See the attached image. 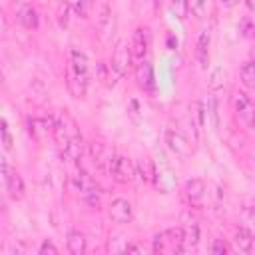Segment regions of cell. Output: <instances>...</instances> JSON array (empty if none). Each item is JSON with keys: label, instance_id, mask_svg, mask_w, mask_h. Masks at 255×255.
<instances>
[{"label": "cell", "instance_id": "1", "mask_svg": "<svg viewBox=\"0 0 255 255\" xmlns=\"http://www.w3.org/2000/svg\"><path fill=\"white\" fill-rule=\"evenodd\" d=\"M90 82V64L84 52L72 50L66 66V86L74 98H84Z\"/></svg>", "mask_w": 255, "mask_h": 255}, {"label": "cell", "instance_id": "2", "mask_svg": "<svg viewBox=\"0 0 255 255\" xmlns=\"http://www.w3.org/2000/svg\"><path fill=\"white\" fill-rule=\"evenodd\" d=\"M151 251H155V253H183V229H181V225L155 233Z\"/></svg>", "mask_w": 255, "mask_h": 255}, {"label": "cell", "instance_id": "3", "mask_svg": "<svg viewBox=\"0 0 255 255\" xmlns=\"http://www.w3.org/2000/svg\"><path fill=\"white\" fill-rule=\"evenodd\" d=\"M72 187L82 195V199L86 201V203H90V205H94V207H98L100 205V201H102V189H100V185L96 183V179L92 177V175H88L86 171H76L74 175H72Z\"/></svg>", "mask_w": 255, "mask_h": 255}, {"label": "cell", "instance_id": "4", "mask_svg": "<svg viewBox=\"0 0 255 255\" xmlns=\"http://www.w3.org/2000/svg\"><path fill=\"white\" fill-rule=\"evenodd\" d=\"M54 139L58 143V147L66 145L68 141H72L74 137H80V129L74 122V118L68 112H58L54 116Z\"/></svg>", "mask_w": 255, "mask_h": 255}, {"label": "cell", "instance_id": "5", "mask_svg": "<svg viewBox=\"0 0 255 255\" xmlns=\"http://www.w3.org/2000/svg\"><path fill=\"white\" fill-rule=\"evenodd\" d=\"M108 171L112 173V177L118 183H131L135 179V175H137L135 165L126 155H112V159L108 163Z\"/></svg>", "mask_w": 255, "mask_h": 255}, {"label": "cell", "instance_id": "6", "mask_svg": "<svg viewBox=\"0 0 255 255\" xmlns=\"http://www.w3.org/2000/svg\"><path fill=\"white\" fill-rule=\"evenodd\" d=\"M131 50H129V44L126 40H120L112 52V60H110V72L116 76V78H122L126 76L129 64H131Z\"/></svg>", "mask_w": 255, "mask_h": 255}, {"label": "cell", "instance_id": "7", "mask_svg": "<svg viewBox=\"0 0 255 255\" xmlns=\"http://www.w3.org/2000/svg\"><path fill=\"white\" fill-rule=\"evenodd\" d=\"M231 104H233V110L235 114L247 124V126H253L255 124V104L251 102V98L243 92H233V98H231Z\"/></svg>", "mask_w": 255, "mask_h": 255}, {"label": "cell", "instance_id": "8", "mask_svg": "<svg viewBox=\"0 0 255 255\" xmlns=\"http://www.w3.org/2000/svg\"><path fill=\"white\" fill-rule=\"evenodd\" d=\"M181 223H183L181 229H183V253H185V251L195 249L199 241V223L189 211L181 213Z\"/></svg>", "mask_w": 255, "mask_h": 255}, {"label": "cell", "instance_id": "9", "mask_svg": "<svg viewBox=\"0 0 255 255\" xmlns=\"http://www.w3.org/2000/svg\"><path fill=\"white\" fill-rule=\"evenodd\" d=\"M2 173H4V181H6V191H8V195H10L12 199H22V197H24V181H22L20 173L8 165L6 159H2Z\"/></svg>", "mask_w": 255, "mask_h": 255}, {"label": "cell", "instance_id": "10", "mask_svg": "<svg viewBox=\"0 0 255 255\" xmlns=\"http://www.w3.org/2000/svg\"><path fill=\"white\" fill-rule=\"evenodd\" d=\"M129 50H131V58L135 62H141L147 58L149 52V34L147 28H135L131 40H129Z\"/></svg>", "mask_w": 255, "mask_h": 255}, {"label": "cell", "instance_id": "11", "mask_svg": "<svg viewBox=\"0 0 255 255\" xmlns=\"http://www.w3.org/2000/svg\"><path fill=\"white\" fill-rule=\"evenodd\" d=\"M108 213H110V219H112L114 223H120V225L131 223V219H133V207H131V203H129L128 199H124V197L114 199V201L110 203Z\"/></svg>", "mask_w": 255, "mask_h": 255}, {"label": "cell", "instance_id": "12", "mask_svg": "<svg viewBox=\"0 0 255 255\" xmlns=\"http://www.w3.org/2000/svg\"><path fill=\"white\" fill-rule=\"evenodd\" d=\"M165 143H167V147H169L177 157H181V159H185V157L191 153V143H189V139H187L181 131H177V129H167V131H165Z\"/></svg>", "mask_w": 255, "mask_h": 255}, {"label": "cell", "instance_id": "13", "mask_svg": "<svg viewBox=\"0 0 255 255\" xmlns=\"http://www.w3.org/2000/svg\"><path fill=\"white\" fill-rule=\"evenodd\" d=\"M28 131L36 141L46 139L48 133H54V118H32L28 122Z\"/></svg>", "mask_w": 255, "mask_h": 255}, {"label": "cell", "instance_id": "14", "mask_svg": "<svg viewBox=\"0 0 255 255\" xmlns=\"http://www.w3.org/2000/svg\"><path fill=\"white\" fill-rule=\"evenodd\" d=\"M135 80H137V86L141 90H145V92H149L153 88V66L147 60L137 62V66H135Z\"/></svg>", "mask_w": 255, "mask_h": 255}, {"label": "cell", "instance_id": "15", "mask_svg": "<svg viewBox=\"0 0 255 255\" xmlns=\"http://www.w3.org/2000/svg\"><path fill=\"white\" fill-rule=\"evenodd\" d=\"M183 193L187 197V201L191 205H199L203 195H205V183L203 179H187L185 181V187H183Z\"/></svg>", "mask_w": 255, "mask_h": 255}, {"label": "cell", "instance_id": "16", "mask_svg": "<svg viewBox=\"0 0 255 255\" xmlns=\"http://www.w3.org/2000/svg\"><path fill=\"white\" fill-rule=\"evenodd\" d=\"M18 22H20L26 30H36V28H38V22H40L36 8H34L32 4L20 6V10H18Z\"/></svg>", "mask_w": 255, "mask_h": 255}, {"label": "cell", "instance_id": "17", "mask_svg": "<svg viewBox=\"0 0 255 255\" xmlns=\"http://www.w3.org/2000/svg\"><path fill=\"white\" fill-rule=\"evenodd\" d=\"M60 153H62V157L68 159V161H78V159L82 157V153H84L82 135H80V137H74L72 141H68L66 145H62V147H60Z\"/></svg>", "mask_w": 255, "mask_h": 255}, {"label": "cell", "instance_id": "18", "mask_svg": "<svg viewBox=\"0 0 255 255\" xmlns=\"http://www.w3.org/2000/svg\"><path fill=\"white\" fill-rule=\"evenodd\" d=\"M195 58L203 68L207 66V60H209V32L207 30L199 32V38L195 44Z\"/></svg>", "mask_w": 255, "mask_h": 255}, {"label": "cell", "instance_id": "19", "mask_svg": "<svg viewBox=\"0 0 255 255\" xmlns=\"http://www.w3.org/2000/svg\"><path fill=\"white\" fill-rule=\"evenodd\" d=\"M253 241H255V237H253L247 229H243V227H239V229L235 231V235H233V245H235V249L241 251V253H249V251L253 249Z\"/></svg>", "mask_w": 255, "mask_h": 255}, {"label": "cell", "instance_id": "20", "mask_svg": "<svg viewBox=\"0 0 255 255\" xmlns=\"http://www.w3.org/2000/svg\"><path fill=\"white\" fill-rule=\"evenodd\" d=\"M135 171H137V175L143 183H153L155 181V163H153V159H149V157L139 159Z\"/></svg>", "mask_w": 255, "mask_h": 255}, {"label": "cell", "instance_id": "21", "mask_svg": "<svg viewBox=\"0 0 255 255\" xmlns=\"http://www.w3.org/2000/svg\"><path fill=\"white\" fill-rule=\"evenodd\" d=\"M68 251L74 255H82L86 251V237L80 231H70L68 233Z\"/></svg>", "mask_w": 255, "mask_h": 255}, {"label": "cell", "instance_id": "22", "mask_svg": "<svg viewBox=\"0 0 255 255\" xmlns=\"http://www.w3.org/2000/svg\"><path fill=\"white\" fill-rule=\"evenodd\" d=\"M239 219H241V227L247 229V231L255 237V205H245V207H241Z\"/></svg>", "mask_w": 255, "mask_h": 255}, {"label": "cell", "instance_id": "23", "mask_svg": "<svg viewBox=\"0 0 255 255\" xmlns=\"http://www.w3.org/2000/svg\"><path fill=\"white\" fill-rule=\"evenodd\" d=\"M90 153H92V159L98 163V165H108L110 163V159H108V155H106V143H102V141H92L90 143Z\"/></svg>", "mask_w": 255, "mask_h": 255}, {"label": "cell", "instance_id": "24", "mask_svg": "<svg viewBox=\"0 0 255 255\" xmlns=\"http://www.w3.org/2000/svg\"><path fill=\"white\" fill-rule=\"evenodd\" d=\"M241 82L245 88H255V60L241 66Z\"/></svg>", "mask_w": 255, "mask_h": 255}, {"label": "cell", "instance_id": "25", "mask_svg": "<svg viewBox=\"0 0 255 255\" xmlns=\"http://www.w3.org/2000/svg\"><path fill=\"white\" fill-rule=\"evenodd\" d=\"M70 6H72V10L78 14V16H82V18H88L90 16V10H92V4H94V0H66Z\"/></svg>", "mask_w": 255, "mask_h": 255}, {"label": "cell", "instance_id": "26", "mask_svg": "<svg viewBox=\"0 0 255 255\" xmlns=\"http://www.w3.org/2000/svg\"><path fill=\"white\" fill-rule=\"evenodd\" d=\"M207 6H209V0H187V10L195 18H205Z\"/></svg>", "mask_w": 255, "mask_h": 255}, {"label": "cell", "instance_id": "27", "mask_svg": "<svg viewBox=\"0 0 255 255\" xmlns=\"http://www.w3.org/2000/svg\"><path fill=\"white\" fill-rule=\"evenodd\" d=\"M223 84H225V70L217 66L209 74V90H219V88H223Z\"/></svg>", "mask_w": 255, "mask_h": 255}, {"label": "cell", "instance_id": "28", "mask_svg": "<svg viewBox=\"0 0 255 255\" xmlns=\"http://www.w3.org/2000/svg\"><path fill=\"white\" fill-rule=\"evenodd\" d=\"M70 10H72V6L66 2V0H62L60 2V6H58V24H60V28H66L68 26V14H70Z\"/></svg>", "mask_w": 255, "mask_h": 255}, {"label": "cell", "instance_id": "29", "mask_svg": "<svg viewBox=\"0 0 255 255\" xmlns=\"http://www.w3.org/2000/svg\"><path fill=\"white\" fill-rule=\"evenodd\" d=\"M209 251L215 253V255H225V253H229V247H227V243H225L223 239H215V241L211 243Z\"/></svg>", "mask_w": 255, "mask_h": 255}, {"label": "cell", "instance_id": "30", "mask_svg": "<svg viewBox=\"0 0 255 255\" xmlns=\"http://www.w3.org/2000/svg\"><path fill=\"white\" fill-rule=\"evenodd\" d=\"M0 131H2V143H4V147L10 149V147H12V135H10V131H8V124H6V120H2V128H0Z\"/></svg>", "mask_w": 255, "mask_h": 255}, {"label": "cell", "instance_id": "31", "mask_svg": "<svg viewBox=\"0 0 255 255\" xmlns=\"http://www.w3.org/2000/svg\"><path fill=\"white\" fill-rule=\"evenodd\" d=\"M173 10H175V14L183 20L185 14L189 12V10H187V0H173Z\"/></svg>", "mask_w": 255, "mask_h": 255}, {"label": "cell", "instance_id": "32", "mask_svg": "<svg viewBox=\"0 0 255 255\" xmlns=\"http://www.w3.org/2000/svg\"><path fill=\"white\" fill-rule=\"evenodd\" d=\"M38 253H40V255H46V253H52V255H56V253H58V247H56L52 241H48V239H46V241L40 245Z\"/></svg>", "mask_w": 255, "mask_h": 255}, {"label": "cell", "instance_id": "33", "mask_svg": "<svg viewBox=\"0 0 255 255\" xmlns=\"http://www.w3.org/2000/svg\"><path fill=\"white\" fill-rule=\"evenodd\" d=\"M143 245H137V243H128L126 247V253H143Z\"/></svg>", "mask_w": 255, "mask_h": 255}, {"label": "cell", "instance_id": "34", "mask_svg": "<svg viewBox=\"0 0 255 255\" xmlns=\"http://www.w3.org/2000/svg\"><path fill=\"white\" fill-rule=\"evenodd\" d=\"M221 4H223L225 8H233L235 4H239V0H221Z\"/></svg>", "mask_w": 255, "mask_h": 255}, {"label": "cell", "instance_id": "35", "mask_svg": "<svg viewBox=\"0 0 255 255\" xmlns=\"http://www.w3.org/2000/svg\"><path fill=\"white\" fill-rule=\"evenodd\" d=\"M245 4H247V8H249L251 12H255V0H245Z\"/></svg>", "mask_w": 255, "mask_h": 255}, {"label": "cell", "instance_id": "36", "mask_svg": "<svg viewBox=\"0 0 255 255\" xmlns=\"http://www.w3.org/2000/svg\"><path fill=\"white\" fill-rule=\"evenodd\" d=\"M40 2H48V0H40Z\"/></svg>", "mask_w": 255, "mask_h": 255}]
</instances>
